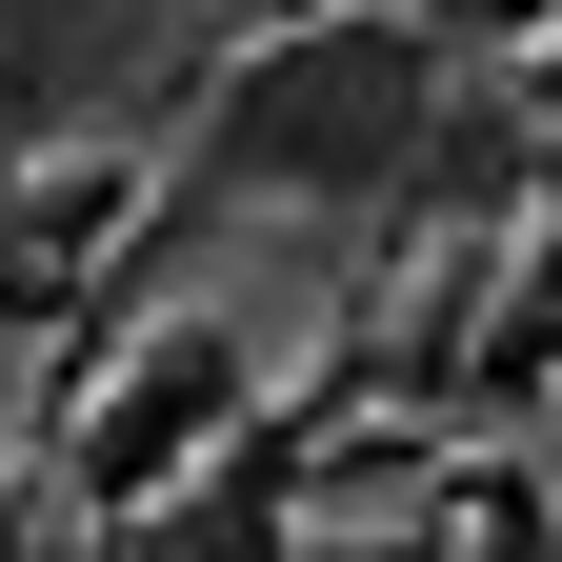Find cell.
Listing matches in <instances>:
<instances>
[{"label": "cell", "instance_id": "obj_2", "mask_svg": "<svg viewBox=\"0 0 562 562\" xmlns=\"http://www.w3.org/2000/svg\"><path fill=\"white\" fill-rule=\"evenodd\" d=\"M161 101V0H0V140H101Z\"/></svg>", "mask_w": 562, "mask_h": 562}, {"label": "cell", "instance_id": "obj_3", "mask_svg": "<svg viewBox=\"0 0 562 562\" xmlns=\"http://www.w3.org/2000/svg\"><path fill=\"white\" fill-rule=\"evenodd\" d=\"M222 402H241V362H222V322H161V362H140V382H101V422H81V462H101L121 503H140V482H161V462H181V442H201Z\"/></svg>", "mask_w": 562, "mask_h": 562}, {"label": "cell", "instance_id": "obj_1", "mask_svg": "<svg viewBox=\"0 0 562 562\" xmlns=\"http://www.w3.org/2000/svg\"><path fill=\"white\" fill-rule=\"evenodd\" d=\"M422 140H442V41L382 21V0L261 21L222 81H201V181L222 201H402Z\"/></svg>", "mask_w": 562, "mask_h": 562}]
</instances>
